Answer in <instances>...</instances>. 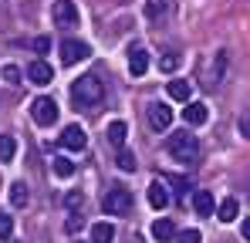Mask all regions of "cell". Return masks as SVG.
Segmentation results:
<instances>
[{
    "mask_svg": "<svg viewBox=\"0 0 250 243\" xmlns=\"http://www.w3.org/2000/svg\"><path fill=\"white\" fill-rule=\"evenodd\" d=\"M102 95H105V88H102V81L95 78V75H82V78L71 84V101L78 108H84V112H91L102 101Z\"/></svg>",
    "mask_w": 250,
    "mask_h": 243,
    "instance_id": "6da1fadb",
    "label": "cell"
},
{
    "mask_svg": "<svg viewBox=\"0 0 250 243\" xmlns=\"http://www.w3.org/2000/svg\"><path fill=\"white\" fill-rule=\"evenodd\" d=\"M166 149H169V156H172L176 162H196L200 159V142H196V135H189V132L169 135Z\"/></svg>",
    "mask_w": 250,
    "mask_h": 243,
    "instance_id": "7a4b0ae2",
    "label": "cell"
},
{
    "mask_svg": "<svg viewBox=\"0 0 250 243\" xmlns=\"http://www.w3.org/2000/svg\"><path fill=\"white\" fill-rule=\"evenodd\" d=\"M102 209H105V213H112V216L128 213V209H132V193H128V189H119V186H115V189H108V193H105V200H102Z\"/></svg>",
    "mask_w": 250,
    "mask_h": 243,
    "instance_id": "3957f363",
    "label": "cell"
},
{
    "mask_svg": "<svg viewBox=\"0 0 250 243\" xmlns=\"http://www.w3.org/2000/svg\"><path fill=\"white\" fill-rule=\"evenodd\" d=\"M31 119L38 122L41 128L54 125V122H58V105H54L51 98H34V101H31Z\"/></svg>",
    "mask_w": 250,
    "mask_h": 243,
    "instance_id": "277c9868",
    "label": "cell"
},
{
    "mask_svg": "<svg viewBox=\"0 0 250 243\" xmlns=\"http://www.w3.org/2000/svg\"><path fill=\"white\" fill-rule=\"evenodd\" d=\"M91 54V47L84 44V40H61V64H78Z\"/></svg>",
    "mask_w": 250,
    "mask_h": 243,
    "instance_id": "5b68a950",
    "label": "cell"
},
{
    "mask_svg": "<svg viewBox=\"0 0 250 243\" xmlns=\"http://www.w3.org/2000/svg\"><path fill=\"white\" fill-rule=\"evenodd\" d=\"M61 145L68 149V152H82L84 145H88V135H84L82 125H68L64 132H61Z\"/></svg>",
    "mask_w": 250,
    "mask_h": 243,
    "instance_id": "8992f818",
    "label": "cell"
},
{
    "mask_svg": "<svg viewBox=\"0 0 250 243\" xmlns=\"http://www.w3.org/2000/svg\"><path fill=\"white\" fill-rule=\"evenodd\" d=\"M54 24L58 27H75L78 24V7L71 0H58L54 3Z\"/></svg>",
    "mask_w": 250,
    "mask_h": 243,
    "instance_id": "52a82bcc",
    "label": "cell"
},
{
    "mask_svg": "<svg viewBox=\"0 0 250 243\" xmlns=\"http://www.w3.org/2000/svg\"><path fill=\"white\" fill-rule=\"evenodd\" d=\"M227 75H230V54L227 51H216L213 54V71H209V84H223L227 81Z\"/></svg>",
    "mask_w": 250,
    "mask_h": 243,
    "instance_id": "ba28073f",
    "label": "cell"
},
{
    "mask_svg": "<svg viewBox=\"0 0 250 243\" xmlns=\"http://www.w3.org/2000/svg\"><path fill=\"white\" fill-rule=\"evenodd\" d=\"M169 122H172V108H169L166 101H156V105L149 108V125H152L156 132H163V128H169Z\"/></svg>",
    "mask_w": 250,
    "mask_h": 243,
    "instance_id": "9c48e42d",
    "label": "cell"
},
{
    "mask_svg": "<svg viewBox=\"0 0 250 243\" xmlns=\"http://www.w3.org/2000/svg\"><path fill=\"white\" fill-rule=\"evenodd\" d=\"M128 71H132L135 78H142V75L149 71V51H146V47H132V51H128Z\"/></svg>",
    "mask_w": 250,
    "mask_h": 243,
    "instance_id": "30bf717a",
    "label": "cell"
},
{
    "mask_svg": "<svg viewBox=\"0 0 250 243\" xmlns=\"http://www.w3.org/2000/svg\"><path fill=\"white\" fill-rule=\"evenodd\" d=\"M146 200H149V206H152V209H163V206L169 202L166 182H163V179H152V182H149V189H146Z\"/></svg>",
    "mask_w": 250,
    "mask_h": 243,
    "instance_id": "8fae6325",
    "label": "cell"
},
{
    "mask_svg": "<svg viewBox=\"0 0 250 243\" xmlns=\"http://www.w3.org/2000/svg\"><path fill=\"white\" fill-rule=\"evenodd\" d=\"M193 209H196L200 216H213V213H216V200H213V193L196 189V193H193Z\"/></svg>",
    "mask_w": 250,
    "mask_h": 243,
    "instance_id": "7c38bea8",
    "label": "cell"
},
{
    "mask_svg": "<svg viewBox=\"0 0 250 243\" xmlns=\"http://www.w3.org/2000/svg\"><path fill=\"white\" fill-rule=\"evenodd\" d=\"M27 78L34 81V84H51V78H54V68H51L47 61H34V64L27 68Z\"/></svg>",
    "mask_w": 250,
    "mask_h": 243,
    "instance_id": "4fadbf2b",
    "label": "cell"
},
{
    "mask_svg": "<svg viewBox=\"0 0 250 243\" xmlns=\"http://www.w3.org/2000/svg\"><path fill=\"white\" fill-rule=\"evenodd\" d=\"M183 119L189 122V125H203V122L209 119V112H207V105H203V101H189V105L183 108Z\"/></svg>",
    "mask_w": 250,
    "mask_h": 243,
    "instance_id": "5bb4252c",
    "label": "cell"
},
{
    "mask_svg": "<svg viewBox=\"0 0 250 243\" xmlns=\"http://www.w3.org/2000/svg\"><path fill=\"white\" fill-rule=\"evenodd\" d=\"M152 237H156L159 243L176 240V226H172V220H156V223H152Z\"/></svg>",
    "mask_w": 250,
    "mask_h": 243,
    "instance_id": "9a60e30c",
    "label": "cell"
},
{
    "mask_svg": "<svg viewBox=\"0 0 250 243\" xmlns=\"http://www.w3.org/2000/svg\"><path fill=\"white\" fill-rule=\"evenodd\" d=\"M237 213H240V202H237V196H227V200L220 202V209H216V216H220L223 223H233V220H237Z\"/></svg>",
    "mask_w": 250,
    "mask_h": 243,
    "instance_id": "2e32d148",
    "label": "cell"
},
{
    "mask_svg": "<svg viewBox=\"0 0 250 243\" xmlns=\"http://www.w3.org/2000/svg\"><path fill=\"white\" fill-rule=\"evenodd\" d=\"M169 98H176V101H186L189 105V95H193V88H189V81H169Z\"/></svg>",
    "mask_w": 250,
    "mask_h": 243,
    "instance_id": "e0dca14e",
    "label": "cell"
},
{
    "mask_svg": "<svg viewBox=\"0 0 250 243\" xmlns=\"http://www.w3.org/2000/svg\"><path fill=\"white\" fill-rule=\"evenodd\" d=\"M169 14V0H146V17L149 20H163Z\"/></svg>",
    "mask_w": 250,
    "mask_h": 243,
    "instance_id": "ac0fdd59",
    "label": "cell"
},
{
    "mask_svg": "<svg viewBox=\"0 0 250 243\" xmlns=\"http://www.w3.org/2000/svg\"><path fill=\"white\" fill-rule=\"evenodd\" d=\"M112 237H115L112 223H95L91 226V243H112Z\"/></svg>",
    "mask_w": 250,
    "mask_h": 243,
    "instance_id": "d6986e66",
    "label": "cell"
},
{
    "mask_svg": "<svg viewBox=\"0 0 250 243\" xmlns=\"http://www.w3.org/2000/svg\"><path fill=\"white\" fill-rule=\"evenodd\" d=\"M17 152V139L14 135H0V162H10Z\"/></svg>",
    "mask_w": 250,
    "mask_h": 243,
    "instance_id": "ffe728a7",
    "label": "cell"
},
{
    "mask_svg": "<svg viewBox=\"0 0 250 243\" xmlns=\"http://www.w3.org/2000/svg\"><path fill=\"white\" fill-rule=\"evenodd\" d=\"M51 169H54V176H58V179H68V176H75V162L64 159V156H58Z\"/></svg>",
    "mask_w": 250,
    "mask_h": 243,
    "instance_id": "44dd1931",
    "label": "cell"
},
{
    "mask_svg": "<svg viewBox=\"0 0 250 243\" xmlns=\"http://www.w3.org/2000/svg\"><path fill=\"white\" fill-rule=\"evenodd\" d=\"M125 135H128V125H125V122H112V125H108V142H112V145H122Z\"/></svg>",
    "mask_w": 250,
    "mask_h": 243,
    "instance_id": "7402d4cb",
    "label": "cell"
},
{
    "mask_svg": "<svg viewBox=\"0 0 250 243\" xmlns=\"http://www.w3.org/2000/svg\"><path fill=\"white\" fill-rule=\"evenodd\" d=\"M10 202L14 206H27V186L24 182H14L10 186Z\"/></svg>",
    "mask_w": 250,
    "mask_h": 243,
    "instance_id": "603a6c76",
    "label": "cell"
},
{
    "mask_svg": "<svg viewBox=\"0 0 250 243\" xmlns=\"http://www.w3.org/2000/svg\"><path fill=\"white\" fill-rule=\"evenodd\" d=\"M176 68H179V54H172V51H169V54H163V58H159V71L172 75Z\"/></svg>",
    "mask_w": 250,
    "mask_h": 243,
    "instance_id": "cb8c5ba5",
    "label": "cell"
},
{
    "mask_svg": "<svg viewBox=\"0 0 250 243\" xmlns=\"http://www.w3.org/2000/svg\"><path fill=\"white\" fill-rule=\"evenodd\" d=\"M10 233H14V216H0V240H10Z\"/></svg>",
    "mask_w": 250,
    "mask_h": 243,
    "instance_id": "d4e9b609",
    "label": "cell"
},
{
    "mask_svg": "<svg viewBox=\"0 0 250 243\" xmlns=\"http://www.w3.org/2000/svg\"><path fill=\"white\" fill-rule=\"evenodd\" d=\"M119 169H122V172H132V169H135V156H132V152H119Z\"/></svg>",
    "mask_w": 250,
    "mask_h": 243,
    "instance_id": "484cf974",
    "label": "cell"
},
{
    "mask_svg": "<svg viewBox=\"0 0 250 243\" xmlns=\"http://www.w3.org/2000/svg\"><path fill=\"white\" fill-rule=\"evenodd\" d=\"M237 125H240V135H244V139H250V108H244V112H240Z\"/></svg>",
    "mask_w": 250,
    "mask_h": 243,
    "instance_id": "4316f807",
    "label": "cell"
},
{
    "mask_svg": "<svg viewBox=\"0 0 250 243\" xmlns=\"http://www.w3.org/2000/svg\"><path fill=\"white\" fill-rule=\"evenodd\" d=\"M3 78L10 81V84H21V68H17V64H7V68H3Z\"/></svg>",
    "mask_w": 250,
    "mask_h": 243,
    "instance_id": "83f0119b",
    "label": "cell"
},
{
    "mask_svg": "<svg viewBox=\"0 0 250 243\" xmlns=\"http://www.w3.org/2000/svg\"><path fill=\"white\" fill-rule=\"evenodd\" d=\"M82 226H84L82 216H68V220H64V230H68V233H78Z\"/></svg>",
    "mask_w": 250,
    "mask_h": 243,
    "instance_id": "f1b7e54d",
    "label": "cell"
},
{
    "mask_svg": "<svg viewBox=\"0 0 250 243\" xmlns=\"http://www.w3.org/2000/svg\"><path fill=\"white\" fill-rule=\"evenodd\" d=\"M203 237H200V230H183L179 233V243H200Z\"/></svg>",
    "mask_w": 250,
    "mask_h": 243,
    "instance_id": "f546056e",
    "label": "cell"
},
{
    "mask_svg": "<svg viewBox=\"0 0 250 243\" xmlns=\"http://www.w3.org/2000/svg\"><path fill=\"white\" fill-rule=\"evenodd\" d=\"M47 47H51V40H47V38H38V40H34V51H38V54H47Z\"/></svg>",
    "mask_w": 250,
    "mask_h": 243,
    "instance_id": "4dcf8cb0",
    "label": "cell"
},
{
    "mask_svg": "<svg viewBox=\"0 0 250 243\" xmlns=\"http://www.w3.org/2000/svg\"><path fill=\"white\" fill-rule=\"evenodd\" d=\"M64 202L75 209V206H82V202H84V196H82V193H68V200H64Z\"/></svg>",
    "mask_w": 250,
    "mask_h": 243,
    "instance_id": "1f68e13d",
    "label": "cell"
},
{
    "mask_svg": "<svg viewBox=\"0 0 250 243\" xmlns=\"http://www.w3.org/2000/svg\"><path fill=\"white\" fill-rule=\"evenodd\" d=\"M240 233H244V240L250 243V216H247V220H244V223H240Z\"/></svg>",
    "mask_w": 250,
    "mask_h": 243,
    "instance_id": "d6a6232c",
    "label": "cell"
},
{
    "mask_svg": "<svg viewBox=\"0 0 250 243\" xmlns=\"http://www.w3.org/2000/svg\"><path fill=\"white\" fill-rule=\"evenodd\" d=\"M132 243H146V240H142V237H132Z\"/></svg>",
    "mask_w": 250,
    "mask_h": 243,
    "instance_id": "836d02e7",
    "label": "cell"
}]
</instances>
